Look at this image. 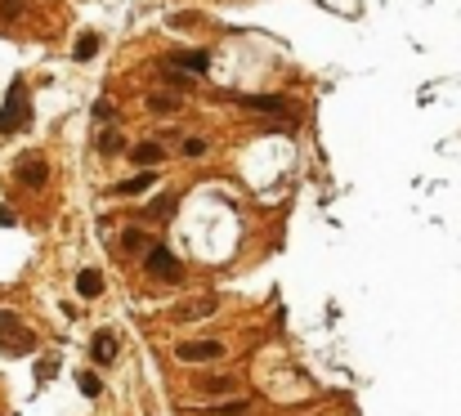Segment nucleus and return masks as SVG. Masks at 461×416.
<instances>
[{"label": "nucleus", "mask_w": 461, "mask_h": 416, "mask_svg": "<svg viewBox=\"0 0 461 416\" xmlns=\"http://www.w3.org/2000/svg\"><path fill=\"white\" fill-rule=\"evenodd\" d=\"M99 291H103V273H99V268H81V273H77V296L94 300Z\"/></svg>", "instance_id": "obj_6"}, {"label": "nucleus", "mask_w": 461, "mask_h": 416, "mask_svg": "<svg viewBox=\"0 0 461 416\" xmlns=\"http://www.w3.org/2000/svg\"><path fill=\"white\" fill-rule=\"evenodd\" d=\"M22 327H18V318L14 313H0V336H18Z\"/></svg>", "instance_id": "obj_20"}, {"label": "nucleus", "mask_w": 461, "mask_h": 416, "mask_svg": "<svg viewBox=\"0 0 461 416\" xmlns=\"http://www.w3.org/2000/svg\"><path fill=\"white\" fill-rule=\"evenodd\" d=\"M247 408H251L247 398H224L215 408H206V416H247Z\"/></svg>", "instance_id": "obj_12"}, {"label": "nucleus", "mask_w": 461, "mask_h": 416, "mask_svg": "<svg viewBox=\"0 0 461 416\" xmlns=\"http://www.w3.org/2000/svg\"><path fill=\"white\" fill-rule=\"evenodd\" d=\"M0 224H5V228H14V211H9V206H0Z\"/></svg>", "instance_id": "obj_24"}, {"label": "nucleus", "mask_w": 461, "mask_h": 416, "mask_svg": "<svg viewBox=\"0 0 461 416\" xmlns=\"http://www.w3.org/2000/svg\"><path fill=\"white\" fill-rule=\"evenodd\" d=\"M90 353H94V363H112L117 358V336L112 332H99L90 340Z\"/></svg>", "instance_id": "obj_7"}, {"label": "nucleus", "mask_w": 461, "mask_h": 416, "mask_svg": "<svg viewBox=\"0 0 461 416\" xmlns=\"http://www.w3.org/2000/svg\"><path fill=\"white\" fill-rule=\"evenodd\" d=\"M99 152H103V157L126 152V139H121V130H103V134H99Z\"/></svg>", "instance_id": "obj_13"}, {"label": "nucleus", "mask_w": 461, "mask_h": 416, "mask_svg": "<svg viewBox=\"0 0 461 416\" xmlns=\"http://www.w3.org/2000/svg\"><path fill=\"white\" fill-rule=\"evenodd\" d=\"M171 63L184 67V72H206V67H211V54H206V50H188V54H175Z\"/></svg>", "instance_id": "obj_8"}, {"label": "nucleus", "mask_w": 461, "mask_h": 416, "mask_svg": "<svg viewBox=\"0 0 461 416\" xmlns=\"http://www.w3.org/2000/svg\"><path fill=\"white\" fill-rule=\"evenodd\" d=\"M152 183H157V175H152V170H143V175H135V179H126V183H117V197H130V193H143V188H152Z\"/></svg>", "instance_id": "obj_10"}, {"label": "nucleus", "mask_w": 461, "mask_h": 416, "mask_svg": "<svg viewBox=\"0 0 461 416\" xmlns=\"http://www.w3.org/2000/svg\"><path fill=\"white\" fill-rule=\"evenodd\" d=\"M242 108H256V112H287V99H278V94H251V99H242Z\"/></svg>", "instance_id": "obj_9"}, {"label": "nucleus", "mask_w": 461, "mask_h": 416, "mask_svg": "<svg viewBox=\"0 0 461 416\" xmlns=\"http://www.w3.org/2000/svg\"><path fill=\"white\" fill-rule=\"evenodd\" d=\"M99 36H94V32H86V36H81V41H77V50H72V58H77V63H90V58L94 54H99Z\"/></svg>", "instance_id": "obj_11"}, {"label": "nucleus", "mask_w": 461, "mask_h": 416, "mask_svg": "<svg viewBox=\"0 0 461 416\" xmlns=\"http://www.w3.org/2000/svg\"><path fill=\"white\" fill-rule=\"evenodd\" d=\"M175 358H179V363H211V358H224V340H179V345H175Z\"/></svg>", "instance_id": "obj_3"}, {"label": "nucleus", "mask_w": 461, "mask_h": 416, "mask_svg": "<svg viewBox=\"0 0 461 416\" xmlns=\"http://www.w3.org/2000/svg\"><path fill=\"white\" fill-rule=\"evenodd\" d=\"M143 273H148V278H166V282H179L184 268H179V255L171 247H148V251H143Z\"/></svg>", "instance_id": "obj_2"}, {"label": "nucleus", "mask_w": 461, "mask_h": 416, "mask_svg": "<svg viewBox=\"0 0 461 416\" xmlns=\"http://www.w3.org/2000/svg\"><path fill=\"white\" fill-rule=\"evenodd\" d=\"M94 117L108 121V117H112V103H108V99H103V103H94Z\"/></svg>", "instance_id": "obj_23"}, {"label": "nucleus", "mask_w": 461, "mask_h": 416, "mask_svg": "<svg viewBox=\"0 0 461 416\" xmlns=\"http://www.w3.org/2000/svg\"><path fill=\"white\" fill-rule=\"evenodd\" d=\"M184 157H206V143L202 139H184Z\"/></svg>", "instance_id": "obj_21"}, {"label": "nucleus", "mask_w": 461, "mask_h": 416, "mask_svg": "<svg viewBox=\"0 0 461 416\" xmlns=\"http://www.w3.org/2000/svg\"><path fill=\"white\" fill-rule=\"evenodd\" d=\"M148 108H152L157 117H162V112H175V108H179V99H175V94H152V99H148Z\"/></svg>", "instance_id": "obj_18"}, {"label": "nucleus", "mask_w": 461, "mask_h": 416, "mask_svg": "<svg viewBox=\"0 0 461 416\" xmlns=\"http://www.w3.org/2000/svg\"><path fill=\"white\" fill-rule=\"evenodd\" d=\"M206 313H215V300H197V304H179L175 309V318H184V323L188 318H206Z\"/></svg>", "instance_id": "obj_16"}, {"label": "nucleus", "mask_w": 461, "mask_h": 416, "mask_svg": "<svg viewBox=\"0 0 461 416\" xmlns=\"http://www.w3.org/2000/svg\"><path fill=\"white\" fill-rule=\"evenodd\" d=\"M121 247H126V251H143V233H139V228H126V233H121Z\"/></svg>", "instance_id": "obj_19"}, {"label": "nucleus", "mask_w": 461, "mask_h": 416, "mask_svg": "<svg viewBox=\"0 0 461 416\" xmlns=\"http://www.w3.org/2000/svg\"><path fill=\"white\" fill-rule=\"evenodd\" d=\"M77 389H81L86 398H99V394H103V381H99L94 372H77Z\"/></svg>", "instance_id": "obj_15"}, {"label": "nucleus", "mask_w": 461, "mask_h": 416, "mask_svg": "<svg viewBox=\"0 0 461 416\" xmlns=\"http://www.w3.org/2000/svg\"><path fill=\"white\" fill-rule=\"evenodd\" d=\"M130 162L143 166V170H157L166 162V148H162V143H139V148H130Z\"/></svg>", "instance_id": "obj_5"}, {"label": "nucleus", "mask_w": 461, "mask_h": 416, "mask_svg": "<svg viewBox=\"0 0 461 416\" xmlns=\"http://www.w3.org/2000/svg\"><path fill=\"white\" fill-rule=\"evenodd\" d=\"M14 175H18V183H27V188H45V179H50V166H45L36 152H27V157L14 166Z\"/></svg>", "instance_id": "obj_4"}, {"label": "nucleus", "mask_w": 461, "mask_h": 416, "mask_svg": "<svg viewBox=\"0 0 461 416\" xmlns=\"http://www.w3.org/2000/svg\"><path fill=\"white\" fill-rule=\"evenodd\" d=\"M197 389L202 394H228V389H233V376H202Z\"/></svg>", "instance_id": "obj_14"}, {"label": "nucleus", "mask_w": 461, "mask_h": 416, "mask_svg": "<svg viewBox=\"0 0 461 416\" xmlns=\"http://www.w3.org/2000/svg\"><path fill=\"white\" fill-rule=\"evenodd\" d=\"M0 14H5V18H18V0H0Z\"/></svg>", "instance_id": "obj_22"}, {"label": "nucleus", "mask_w": 461, "mask_h": 416, "mask_svg": "<svg viewBox=\"0 0 461 416\" xmlns=\"http://www.w3.org/2000/svg\"><path fill=\"white\" fill-rule=\"evenodd\" d=\"M32 126V99H27V85L14 81L5 94V103H0V134H18Z\"/></svg>", "instance_id": "obj_1"}, {"label": "nucleus", "mask_w": 461, "mask_h": 416, "mask_svg": "<svg viewBox=\"0 0 461 416\" xmlns=\"http://www.w3.org/2000/svg\"><path fill=\"white\" fill-rule=\"evenodd\" d=\"M175 206H179V197H175V193H166V197H157V202L148 206V215H152V219H166V215H175Z\"/></svg>", "instance_id": "obj_17"}]
</instances>
